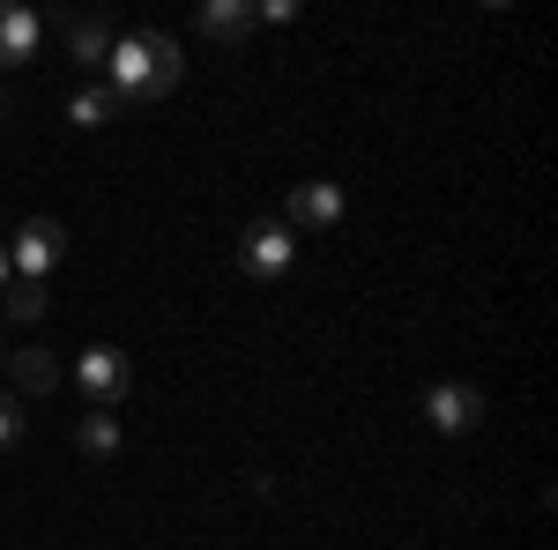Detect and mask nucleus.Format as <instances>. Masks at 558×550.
Listing matches in <instances>:
<instances>
[{
    "label": "nucleus",
    "instance_id": "1",
    "mask_svg": "<svg viewBox=\"0 0 558 550\" xmlns=\"http://www.w3.org/2000/svg\"><path fill=\"white\" fill-rule=\"evenodd\" d=\"M105 75H112V97H120V105H142V97H165V89H179L186 60H179V45L165 38V30H134V38H112Z\"/></svg>",
    "mask_w": 558,
    "mask_h": 550
},
{
    "label": "nucleus",
    "instance_id": "2",
    "mask_svg": "<svg viewBox=\"0 0 558 550\" xmlns=\"http://www.w3.org/2000/svg\"><path fill=\"white\" fill-rule=\"evenodd\" d=\"M291 254H299V231H291V223H276V216H254V223H246V239H239V268H246L254 283H276V276L291 268Z\"/></svg>",
    "mask_w": 558,
    "mask_h": 550
},
{
    "label": "nucleus",
    "instance_id": "3",
    "mask_svg": "<svg viewBox=\"0 0 558 550\" xmlns=\"http://www.w3.org/2000/svg\"><path fill=\"white\" fill-rule=\"evenodd\" d=\"M75 380H83L89 410H112V402H120V394L134 387V365H128V350H112V342H89L83 357H75Z\"/></svg>",
    "mask_w": 558,
    "mask_h": 550
},
{
    "label": "nucleus",
    "instance_id": "4",
    "mask_svg": "<svg viewBox=\"0 0 558 550\" xmlns=\"http://www.w3.org/2000/svg\"><path fill=\"white\" fill-rule=\"evenodd\" d=\"M60 260H68V231H60L52 216H31V223L15 231V246H8V268H23V283H45Z\"/></svg>",
    "mask_w": 558,
    "mask_h": 550
},
{
    "label": "nucleus",
    "instance_id": "5",
    "mask_svg": "<svg viewBox=\"0 0 558 550\" xmlns=\"http://www.w3.org/2000/svg\"><path fill=\"white\" fill-rule=\"evenodd\" d=\"M425 417L432 431H476V417H484V394H476L470 380H439L425 394Z\"/></svg>",
    "mask_w": 558,
    "mask_h": 550
},
{
    "label": "nucleus",
    "instance_id": "6",
    "mask_svg": "<svg viewBox=\"0 0 558 550\" xmlns=\"http://www.w3.org/2000/svg\"><path fill=\"white\" fill-rule=\"evenodd\" d=\"M328 223H343V186L336 179H305L291 194V231H328Z\"/></svg>",
    "mask_w": 558,
    "mask_h": 550
},
{
    "label": "nucleus",
    "instance_id": "7",
    "mask_svg": "<svg viewBox=\"0 0 558 550\" xmlns=\"http://www.w3.org/2000/svg\"><path fill=\"white\" fill-rule=\"evenodd\" d=\"M0 365H8L15 394H52V387L68 380V365H60L52 350H38V342H31V350H15V357H0Z\"/></svg>",
    "mask_w": 558,
    "mask_h": 550
},
{
    "label": "nucleus",
    "instance_id": "8",
    "mask_svg": "<svg viewBox=\"0 0 558 550\" xmlns=\"http://www.w3.org/2000/svg\"><path fill=\"white\" fill-rule=\"evenodd\" d=\"M31 52H38V15L15 8V0H0V68H23Z\"/></svg>",
    "mask_w": 558,
    "mask_h": 550
},
{
    "label": "nucleus",
    "instance_id": "9",
    "mask_svg": "<svg viewBox=\"0 0 558 550\" xmlns=\"http://www.w3.org/2000/svg\"><path fill=\"white\" fill-rule=\"evenodd\" d=\"M254 8H246V0H209V8H202V30H209L216 45H246L254 38Z\"/></svg>",
    "mask_w": 558,
    "mask_h": 550
},
{
    "label": "nucleus",
    "instance_id": "10",
    "mask_svg": "<svg viewBox=\"0 0 558 550\" xmlns=\"http://www.w3.org/2000/svg\"><path fill=\"white\" fill-rule=\"evenodd\" d=\"M68 45H75L83 68H105V60H112V23H97V15H68Z\"/></svg>",
    "mask_w": 558,
    "mask_h": 550
},
{
    "label": "nucleus",
    "instance_id": "11",
    "mask_svg": "<svg viewBox=\"0 0 558 550\" xmlns=\"http://www.w3.org/2000/svg\"><path fill=\"white\" fill-rule=\"evenodd\" d=\"M112 112H120L112 83H89V89H75V105H68V120H75V127H105Z\"/></svg>",
    "mask_w": 558,
    "mask_h": 550
},
{
    "label": "nucleus",
    "instance_id": "12",
    "mask_svg": "<svg viewBox=\"0 0 558 550\" xmlns=\"http://www.w3.org/2000/svg\"><path fill=\"white\" fill-rule=\"evenodd\" d=\"M8 305H0V313H8V320H23V328H31V320H38L45 313V283H23V276H15V283H8Z\"/></svg>",
    "mask_w": 558,
    "mask_h": 550
},
{
    "label": "nucleus",
    "instance_id": "13",
    "mask_svg": "<svg viewBox=\"0 0 558 550\" xmlns=\"http://www.w3.org/2000/svg\"><path fill=\"white\" fill-rule=\"evenodd\" d=\"M75 439H83V454H112V447H120V417H105V410H89Z\"/></svg>",
    "mask_w": 558,
    "mask_h": 550
},
{
    "label": "nucleus",
    "instance_id": "14",
    "mask_svg": "<svg viewBox=\"0 0 558 550\" xmlns=\"http://www.w3.org/2000/svg\"><path fill=\"white\" fill-rule=\"evenodd\" d=\"M15 439H23V402L0 394V447H15Z\"/></svg>",
    "mask_w": 558,
    "mask_h": 550
},
{
    "label": "nucleus",
    "instance_id": "15",
    "mask_svg": "<svg viewBox=\"0 0 558 550\" xmlns=\"http://www.w3.org/2000/svg\"><path fill=\"white\" fill-rule=\"evenodd\" d=\"M0 291H8V254H0Z\"/></svg>",
    "mask_w": 558,
    "mask_h": 550
}]
</instances>
